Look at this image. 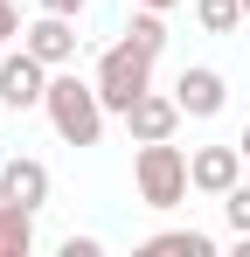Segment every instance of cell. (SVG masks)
Listing matches in <instances>:
<instances>
[{
  "label": "cell",
  "mask_w": 250,
  "mask_h": 257,
  "mask_svg": "<svg viewBox=\"0 0 250 257\" xmlns=\"http://www.w3.org/2000/svg\"><path fill=\"white\" fill-rule=\"evenodd\" d=\"M49 125L63 146H97L104 139V97H97V77H77V70H56L49 77V97H42Z\"/></svg>",
  "instance_id": "1"
},
{
  "label": "cell",
  "mask_w": 250,
  "mask_h": 257,
  "mask_svg": "<svg viewBox=\"0 0 250 257\" xmlns=\"http://www.w3.org/2000/svg\"><path fill=\"white\" fill-rule=\"evenodd\" d=\"M132 181H139V202H146V209H181V202H188V188H195V174H188V153H181L174 139H153V146H139V160H132Z\"/></svg>",
  "instance_id": "2"
},
{
  "label": "cell",
  "mask_w": 250,
  "mask_h": 257,
  "mask_svg": "<svg viewBox=\"0 0 250 257\" xmlns=\"http://www.w3.org/2000/svg\"><path fill=\"white\" fill-rule=\"evenodd\" d=\"M153 90V56L139 42H111L104 56H97V97H104V111H132L139 97Z\"/></svg>",
  "instance_id": "3"
},
{
  "label": "cell",
  "mask_w": 250,
  "mask_h": 257,
  "mask_svg": "<svg viewBox=\"0 0 250 257\" xmlns=\"http://www.w3.org/2000/svg\"><path fill=\"white\" fill-rule=\"evenodd\" d=\"M42 97H49V63H42L35 49L0 56V104H7V111H35Z\"/></svg>",
  "instance_id": "4"
},
{
  "label": "cell",
  "mask_w": 250,
  "mask_h": 257,
  "mask_svg": "<svg viewBox=\"0 0 250 257\" xmlns=\"http://www.w3.org/2000/svg\"><path fill=\"white\" fill-rule=\"evenodd\" d=\"M21 49H35L49 70H70V63H77V21H70V14H35V21L21 28Z\"/></svg>",
  "instance_id": "5"
},
{
  "label": "cell",
  "mask_w": 250,
  "mask_h": 257,
  "mask_svg": "<svg viewBox=\"0 0 250 257\" xmlns=\"http://www.w3.org/2000/svg\"><path fill=\"white\" fill-rule=\"evenodd\" d=\"M188 174H195V195H229L243 181V146H195L188 153Z\"/></svg>",
  "instance_id": "6"
},
{
  "label": "cell",
  "mask_w": 250,
  "mask_h": 257,
  "mask_svg": "<svg viewBox=\"0 0 250 257\" xmlns=\"http://www.w3.org/2000/svg\"><path fill=\"white\" fill-rule=\"evenodd\" d=\"M181 118H188V111H181V97H160V90H146V97L125 111V132H132L139 146H153V139H174V132H181Z\"/></svg>",
  "instance_id": "7"
},
{
  "label": "cell",
  "mask_w": 250,
  "mask_h": 257,
  "mask_svg": "<svg viewBox=\"0 0 250 257\" xmlns=\"http://www.w3.org/2000/svg\"><path fill=\"white\" fill-rule=\"evenodd\" d=\"M174 97H181V111H188V118H215V111L229 104V84H222V70H208V63H195V70H181V84H174Z\"/></svg>",
  "instance_id": "8"
},
{
  "label": "cell",
  "mask_w": 250,
  "mask_h": 257,
  "mask_svg": "<svg viewBox=\"0 0 250 257\" xmlns=\"http://www.w3.org/2000/svg\"><path fill=\"white\" fill-rule=\"evenodd\" d=\"M0 202H21V209H42L49 202V167H42L35 153H14L0 167Z\"/></svg>",
  "instance_id": "9"
},
{
  "label": "cell",
  "mask_w": 250,
  "mask_h": 257,
  "mask_svg": "<svg viewBox=\"0 0 250 257\" xmlns=\"http://www.w3.org/2000/svg\"><path fill=\"white\" fill-rule=\"evenodd\" d=\"M35 250V209L0 202V257H28Z\"/></svg>",
  "instance_id": "10"
},
{
  "label": "cell",
  "mask_w": 250,
  "mask_h": 257,
  "mask_svg": "<svg viewBox=\"0 0 250 257\" xmlns=\"http://www.w3.org/2000/svg\"><path fill=\"white\" fill-rule=\"evenodd\" d=\"M146 257H215V236H202V229H160V236H146Z\"/></svg>",
  "instance_id": "11"
},
{
  "label": "cell",
  "mask_w": 250,
  "mask_h": 257,
  "mask_svg": "<svg viewBox=\"0 0 250 257\" xmlns=\"http://www.w3.org/2000/svg\"><path fill=\"white\" fill-rule=\"evenodd\" d=\"M195 21L208 35H236L243 28V0H195Z\"/></svg>",
  "instance_id": "12"
},
{
  "label": "cell",
  "mask_w": 250,
  "mask_h": 257,
  "mask_svg": "<svg viewBox=\"0 0 250 257\" xmlns=\"http://www.w3.org/2000/svg\"><path fill=\"white\" fill-rule=\"evenodd\" d=\"M125 42H139L146 56H160V49H167V14H160V7H139L132 28H125Z\"/></svg>",
  "instance_id": "13"
},
{
  "label": "cell",
  "mask_w": 250,
  "mask_h": 257,
  "mask_svg": "<svg viewBox=\"0 0 250 257\" xmlns=\"http://www.w3.org/2000/svg\"><path fill=\"white\" fill-rule=\"evenodd\" d=\"M222 215H229V229H236V236H250V188H243V181L222 195Z\"/></svg>",
  "instance_id": "14"
},
{
  "label": "cell",
  "mask_w": 250,
  "mask_h": 257,
  "mask_svg": "<svg viewBox=\"0 0 250 257\" xmlns=\"http://www.w3.org/2000/svg\"><path fill=\"white\" fill-rule=\"evenodd\" d=\"M21 28H28V21H21V7H14V0H0V49L14 42V35H21Z\"/></svg>",
  "instance_id": "15"
},
{
  "label": "cell",
  "mask_w": 250,
  "mask_h": 257,
  "mask_svg": "<svg viewBox=\"0 0 250 257\" xmlns=\"http://www.w3.org/2000/svg\"><path fill=\"white\" fill-rule=\"evenodd\" d=\"M97 250H104L97 236H63V257H97Z\"/></svg>",
  "instance_id": "16"
},
{
  "label": "cell",
  "mask_w": 250,
  "mask_h": 257,
  "mask_svg": "<svg viewBox=\"0 0 250 257\" xmlns=\"http://www.w3.org/2000/svg\"><path fill=\"white\" fill-rule=\"evenodd\" d=\"M42 14H70V21H77V14H83V0H42Z\"/></svg>",
  "instance_id": "17"
},
{
  "label": "cell",
  "mask_w": 250,
  "mask_h": 257,
  "mask_svg": "<svg viewBox=\"0 0 250 257\" xmlns=\"http://www.w3.org/2000/svg\"><path fill=\"white\" fill-rule=\"evenodd\" d=\"M132 7H160V14H167V7H181V0H132Z\"/></svg>",
  "instance_id": "18"
},
{
  "label": "cell",
  "mask_w": 250,
  "mask_h": 257,
  "mask_svg": "<svg viewBox=\"0 0 250 257\" xmlns=\"http://www.w3.org/2000/svg\"><path fill=\"white\" fill-rule=\"evenodd\" d=\"M236 146H243V160H250V125H243V139H236Z\"/></svg>",
  "instance_id": "19"
},
{
  "label": "cell",
  "mask_w": 250,
  "mask_h": 257,
  "mask_svg": "<svg viewBox=\"0 0 250 257\" xmlns=\"http://www.w3.org/2000/svg\"><path fill=\"white\" fill-rule=\"evenodd\" d=\"M243 21H250V0H243Z\"/></svg>",
  "instance_id": "20"
},
{
  "label": "cell",
  "mask_w": 250,
  "mask_h": 257,
  "mask_svg": "<svg viewBox=\"0 0 250 257\" xmlns=\"http://www.w3.org/2000/svg\"><path fill=\"white\" fill-rule=\"evenodd\" d=\"M0 56H7V49H0Z\"/></svg>",
  "instance_id": "21"
}]
</instances>
